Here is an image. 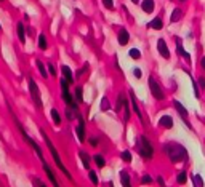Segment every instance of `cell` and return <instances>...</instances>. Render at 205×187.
<instances>
[{
    "label": "cell",
    "mask_w": 205,
    "mask_h": 187,
    "mask_svg": "<svg viewBox=\"0 0 205 187\" xmlns=\"http://www.w3.org/2000/svg\"><path fill=\"white\" fill-rule=\"evenodd\" d=\"M165 152H167L168 158L172 160L173 163L183 162V160L187 158V150L183 147L181 144H178V142H168L165 145Z\"/></svg>",
    "instance_id": "1"
},
{
    "label": "cell",
    "mask_w": 205,
    "mask_h": 187,
    "mask_svg": "<svg viewBox=\"0 0 205 187\" xmlns=\"http://www.w3.org/2000/svg\"><path fill=\"white\" fill-rule=\"evenodd\" d=\"M42 136H44V139H45V142H47V145H48V149H50V152H51V155H53V160H54V163H56L58 165V168L64 173V175L67 176V179H71L72 181V176H71V173L69 171H67V168L64 166V163L61 162V157H59V154H58V150L56 149H54V145H53V142L48 139V136L45 135V131L42 130Z\"/></svg>",
    "instance_id": "2"
},
{
    "label": "cell",
    "mask_w": 205,
    "mask_h": 187,
    "mask_svg": "<svg viewBox=\"0 0 205 187\" xmlns=\"http://www.w3.org/2000/svg\"><path fill=\"white\" fill-rule=\"evenodd\" d=\"M138 152L141 154L143 158H147V160H151L152 155H154V149H152L151 142H149V139L146 136H141L138 139Z\"/></svg>",
    "instance_id": "3"
},
{
    "label": "cell",
    "mask_w": 205,
    "mask_h": 187,
    "mask_svg": "<svg viewBox=\"0 0 205 187\" xmlns=\"http://www.w3.org/2000/svg\"><path fill=\"white\" fill-rule=\"evenodd\" d=\"M149 88H151V93H152V96L159 101H162L163 98H165V95H163V91L160 88V85L154 80V77H149Z\"/></svg>",
    "instance_id": "4"
},
{
    "label": "cell",
    "mask_w": 205,
    "mask_h": 187,
    "mask_svg": "<svg viewBox=\"0 0 205 187\" xmlns=\"http://www.w3.org/2000/svg\"><path fill=\"white\" fill-rule=\"evenodd\" d=\"M29 90H31V96H32V99H34V102H35V106L38 109H42L44 107V104H42V99H40V93H38V86L35 85V82L31 78L29 80Z\"/></svg>",
    "instance_id": "5"
},
{
    "label": "cell",
    "mask_w": 205,
    "mask_h": 187,
    "mask_svg": "<svg viewBox=\"0 0 205 187\" xmlns=\"http://www.w3.org/2000/svg\"><path fill=\"white\" fill-rule=\"evenodd\" d=\"M157 50H159L160 55H162V58H165V59L170 58L168 47H167V43H165V40H163V38H159V42H157Z\"/></svg>",
    "instance_id": "6"
},
{
    "label": "cell",
    "mask_w": 205,
    "mask_h": 187,
    "mask_svg": "<svg viewBox=\"0 0 205 187\" xmlns=\"http://www.w3.org/2000/svg\"><path fill=\"white\" fill-rule=\"evenodd\" d=\"M75 133H77V138L80 142L85 141V125H84V118L79 117V126L75 128Z\"/></svg>",
    "instance_id": "7"
},
{
    "label": "cell",
    "mask_w": 205,
    "mask_h": 187,
    "mask_svg": "<svg viewBox=\"0 0 205 187\" xmlns=\"http://www.w3.org/2000/svg\"><path fill=\"white\" fill-rule=\"evenodd\" d=\"M159 125L163 126V128H173V118L170 115H163L159 120Z\"/></svg>",
    "instance_id": "8"
},
{
    "label": "cell",
    "mask_w": 205,
    "mask_h": 187,
    "mask_svg": "<svg viewBox=\"0 0 205 187\" xmlns=\"http://www.w3.org/2000/svg\"><path fill=\"white\" fill-rule=\"evenodd\" d=\"M128 40H130L128 31H127V29H120V31H119V43H120V45H127Z\"/></svg>",
    "instance_id": "9"
},
{
    "label": "cell",
    "mask_w": 205,
    "mask_h": 187,
    "mask_svg": "<svg viewBox=\"0 0 205 187\" xmlns=\"http://www.w3.org/2000/svg\"><path fill=\"white\" fill-rule=\"evenodd\" d=\"M44 170H45V173H47V176H48V179L51 181V184L54 185V187H59V184H58V181H56V178H54V175H53V171L50 170V166L44 162Z\"/></svg>",
    "instance_id": "10"
},
{
    "label": "cell",
    "mask_w": 205,
    "mask_h": 187,
    "mask_svg": "<svg viewBox=\"0 0 205 187\" xmlns=\"http://www.w3.org/2000/svg\"><path fill=\"white\" fill-rule=\"evenodd\" d=\"M176 50H178V55H180L181 58H184L186 61H189V59H191L189 53H186V50L181 47V40H180V38H176Z\"/></svg>",
    "instance_id": "11"
},
{
    "label": "cell",
    "mask_w": 205,
    "mask_h": 187,
    "mask_svg": "<svg viewBox=\"0 0 205 187\" xmlns=\"http://www.w3.org/2000/svg\"><path fill=\"white\" fill-rule=\"evenodd\" d=\"M173 104H175V109L178 111V114L181 115V118H183L184 122H186V118H187V111L183 107V104H181L180 101H173Z\"/></svg>",
    "instance_id": "12"
},
{
    "label": "cell",
    "mask_w": 205,
    "mask_h": 187,
    "mask_svg": "<svg viewBox=\"0 0 205 187\" xmlns=\"http://www.w3.org/2000/svg\"><path fill=\"white\" fill-rule=\"evenodd\" d=\"M130 99H131V107H133V111L136 112V115L140 117V120L143 122V114H141V111H140V107H138V102H136V99H135V95L130 91Z\"/></svg>",
    "instance_id": "13"
},
{
    "label": "cell",
    "mask_w": 205,
    "mask_h": 187,
    "mask_svg": "<svg viewBox=\"0 0 205 187\" xmlns=\"http://www.w3.org/2000/svg\"><path fill=\"white\" fill-rule=\"evenodd\" d=\"M141 8L146 13H152L154 11V0H144V2H141Z\"/></svg>",
    "instance_id": "14"
},
{
    "label": "cell",
    "mask_w": 205,
    "mask_h": 187,
    "mask_svg": "<svg viewBox=\"0 0 205 187\" xmlns=\"http://www.w3.org/2000/svg\"><path fill=\"white\" fill-rule=\"evenodd\" d=\"M63 77L67 80L69 83H72L74 82V75H72V71L67 67V66H63Z\"/></svg>",
    "instance_id": "15"
},
{
    "label": "cell",
    "mask_w": 205,
    "mask_h": 187,
    "mask_svg": "<svg viewBox=\"0 0 205 187\" xmlns=\"http://www.w3.org/2000/svg\"><path fill=\"white\" fill-rule=\"evenodd\" d=\"M120 181H122V185H124V187H131L130 176H128L127 171H120Z\"/></svg>",
    "instance_id": "16"
},
{
    "label": "cell",
    "mask_w": 205,
    "mask_h": 187,
    "mask_svg": "<svg viewBox=\"0 0 205 187\" xmlns=\"http://www.w3.org/2000/svg\"><path fill=\"white\" fill-rule=\"evenodd\" d=\"M149 27H152V29H156V31H160V29L163 27V22H162L160 18H154L151 22H149Z\"/></svg>",
    "instance_id": "17"
},
{
    "label": "cell",
    "mask_w": 205,
    "mask_h": 187,
    "mask_svg": "<svg viewBox=\"0 0 205 187\" xmlns=\"http://www.w3.org/2000/svg\"><path fill=\"white\" fill-rule=\"evenodd\" d=\"M181 16H183V11H181L180 8H175L173 13H172L170 21H172V22H176V21H180V19H181Z\"/></svg>",
    "instance_id": "18"
},
{
    "label": "cell",
    "mask_w": 205,
    "mask_h": 187,
    "mask_svg": "<svg viewBox=\"0 0 205 187\" xmlns=\"http://www.w3.org/2000/svg\"><path fill=\"white\" fill-rule=\"evenodd\" d=\"M50 115H51L53 122L56 123V125H59V123H61V117H59V112H58L56 109H51V111H50Z\"/></svg>",
    "instance_id": "19"
},
{
    "label": "cell",
    "mask_w": 205,
    "mask_h": 187,
    "mask_svg": "<svg viewBox=\"0 0 205 187\" xmlns=\"http://www.w3.org/2000/svg\"><path fill=\"white\" fill-rule=\"evenodd\" d=\"M79 155H80V158H82V162H84V166H85V168H90V157H88L85 152H80Z\"/></svg>",
    "instance_id": "20"
},
{
    "label": "cell",
    "mask_w": 205,
    "mask_h": 187,
    "mask_svg": "<svg viewBox=\"0 0 205 187\" xmlns=\"http://www.w3.org/2000/svg\"><path fill=\"white\" fill-rule=\"evenodd\" d=\"M18 35H19L21 42H26V37H24V24H23V22L18 24Z\"/></svg>",
    "instance_id": "21"
},
{
    "label": "cell",
    "mask_w": 205,
    "mask_h": 187,
    "mask_svg": "<svg viewBox=\"0 0 205 187\" xmlns=\"http://www.w3.org/2000/svg\"><path fill=\"white\" fill-rule=\"evenodd\" d=\"M176 181H178V184H186V181H187V175H186V171H181L180 175H178V178H176Z\"/></svg>",
    "instance_id": "22"
},
{
    "label": "cell",
    "mask_w": 205,
    "mask_h": 187,
    "mask_svg": "<svg viewBox=\"0 0 205 187\" xmlns=\"http://www.w3.org/2000/svg\"><path fill=\"white\" fill-rule=\"evenodd\" d=\"M38 47H40V50H47V40H45L44 34L38 35Z\"/></svg>",
    "instance_id": "23"
},
{
    "label": "cell",
    "mask_w": 205,
    "mask_h": 187,
    "mask_svg": "<svg viewBox=\"0 0 205 187\" xmlns=\"http://www.w3.org/2000/svg\"><path fill=\"white\" fill-rule=\"evenodd\" d=\"M95 162H96V165L100 166V168H103L104 165H106V162H104V158H103V155H95Z\"/></svg>",
    "instance_id": "24"
},
{
    "label": "cell",
    "mask_w": 205,
    "mask_h": 187,
    "mask_svg": "<svg viewBox=\"0 0 205 187\" xmlns=\"http://www.w3.org/2000/svg\"><path fill=\"white\" fill-rule=\"evenodd\" d=\"M140 56H141L140 50H136V48H131V50H130V58H133V59H140Z\"/></svg>",
    "instance_id": "25"
},
{
    "label": "cell",
    "mask_w": 205,
    "mask_h": 187,
    "mask_svg": "<svg viewBox=\"0 0 205 187\" xmlns=\"http://www.w3.org/2000/svg\"><path fill=\"white\" fill-rule=\"evenodd\" d=\"M35 66H37V69H38V72H40V74H42V77L45 78V77H47V72H45V67H44V64H42V62H40V61H37V62H35Z\"/></svg>",
    "instance_id": "26"
},
{
    "label": "cell",
    "mask_w": 205,
    "mask_h": 187,
    "mask_svg": "<svg viewBox=\"0 0 205 187\" xmlns=\"http://www.w3.org/2000/svg\"><path fill=\"white\" fill-rule=\"evenodd\" d=\"M88 176H90V181H91L95 185H98V176H96V173H95V171H90Z\"/></svg>",
    "instance_id": "27"
},
{
    "label": "cell",
    "mask_w": 205,
    "mask_h": 187,
    "mask_svg": "<svg viewBox=\"0 0 205 187\" xmlns=\"http://www.w3.org/2000/svg\"><path fill=\"white\" fill-rule=\"evenodd\" d=\"M122 160H124V162H131V154L128 150H124L122 152Z\"/></svg>",
    "instance_id": "28"
},
{
    "label": "cell",
    "mask_w": 205,
    "mask_h": 187,
    "mask_svg": "<svg viewBox=\"0 0 205 187\" xmlns=\"http://www.w3.org/2000/svg\"><path fill=\"white\" fill-rule=\"evenodd\" d=\"M194 182H196V187H203V182H202V176L196 175V176H194Z\"/></svg>",
    "instance_id": "29"
},
{
    "label": "cell",
    "mask_w": 205,
    "mask_h": 187,
    "mask_svg": "<svg viewBox=\"0 0 205 187\" xmlns=\"http://www.w3.org/2000/svg\"><path fill=\"white\" fill-rule=\"evenodd\" d=\"M75 99H77V102H82V99H84V96H82V88L75 90Z\"/></svg>",
    "instance_id": "30"
},
{
    "label": "cell",
    "mask_w": 205,
    "mask_h": 187,
    "mask_svg": "<svg viewBox=\"0 0 205 187\" xmlns=\"http://www.w3.org/2000/svg\"><path fill=\"white\" fill-rule=\"evenodd\" d=\"M101 109H103V111H107V109H109V102H107L106 98L101 99Z\"/></svg>",
    "instance_id": "31"
},
{
    "label": "cell",
    "mask_w": 205,
    "mask_h": 187,
    "mask_svg": "<svg viewBox=\"0 0 205 187\" xmlns=\"http://www.w3.org/2000/svg\"><path fill=\"white\" fill-rule=\"evenodd\" d=\"M103 3H104V7H106V8H109V10H112V8H114L112 0H103Z\"/></svg>",
    "instance_id": "32"
},
{
    "label": "cell",
    "mask_w": 205,
    "mask_h": 187,
    "mask_svg": "<svg viewBox=\"0 0 205 187\" xmlns=\"http://www.w3.org/2000/svg\"><path fill=\"white\" fill-rule=\"evenodd\" d=\"M151 182H152V179H151V176H149V175L143 176V184H151Z\"/></svg>",
    "instance_id": "33"
},
{
    "label": "cell",
    "mask_w": 205,
    "mask_h": 187,
    "mask_svg": "<svg viewBox=\"0 0 205 187\" xmlns=\"http://www.w3.org/2000/svg\"><path fill=\"white\" fill-rule=\"evenodd\" d=\"M48 72H50L51 75H56V69H54L53 64H48Z\"/></svg>",
    "instance_id": "34"
},
{
    "label": "cell",
    "mask_w": 205,
    "mask_h": 187,
    "mask_svg": "<svg viewBox=\"0 0 205 187\" xmlns=\"http://www.w3.org/2000/svg\"><path fill=\"white\" fill-rule=\"evenodd\" d=\"M133 74H135V77H136V78H140V77H141V69H135V71H133Z\"/></svg>",
    "instance_id": "35"
},
{
    "label": "cell",
    "mask_w": 205,
    "mask_h": 187,
    "mask_svg": "<svg viewBox=\"0 0 205 187\" xmlns=\"http://www.w3.org/2000/svg\"><path fill=\"white\" fill-rule=\"evenodd\" d=\"M199 83H200L202 88H205V78L203 77H199Z\"/></svg>",
    "instance_id": "36"
},
{
    "label": "cell",
    "mask_w": 205,
    "mask_h": 187,
    "mask_svg": "<svg viewBox=\"0 0 205 187\" xmlns=\"http://www.w3.org/2000/svg\"><path fill=\"white\" fill-rule=\"evenodd\" d=\"M157 182H159L162 187H165V182H163V178H162V176H159V178H157Z\"/></svg>",
    "instance_id": "37"
},
{
    "label": "cell",
    "mask_w": 205,
    "mask_h": 187,
    "mask_svg": "<svg viewBox=\"0 0 205 187\" xmlns=\"http://www.w3.org/2000/svg\"><path fill=\"white\" fill-rule=\"evenodd\" d=\"M200 66H202V69L205 71V56L202 58V61H200Z\"/></svg>",
    "instance_id": "38"
},
{
    "label": "cell",
    "mask_w": 205,
    "mask_h": 187,
    "mask_svg": "<svg viewBox=\"0 0 205 187\" xmlns=\"http://www.w3.org/2000/svg\"><path fill=\"white\" fill-rule=\"evenodd\" d=\"M91 145H98V139L93 138V139H91Z\"/></svg>",
    "instance_id": "39"
},
{
    "label": "cell",
    "mask_w": 205,
    "mask_h": 187,
    "mask_svg": "<svg viewBox=\"0 0 205 187\" xmlns=\"http://www.w3.org/2000/svg\"><path fill=\"white\" fill-rule=\"evenodd\" d=\"M131 2H133V3H138V2H140V0H131Z\"/></svg>",
    "instance_id": "40"
},
{
    "label": "cell",
    "mask_w": 205,
    "mask_h": 187,
    "mask_svg": "<svg viewBox=\"0 0 205 187\" xmlns=\"http://www.w3.org/2000/svg\"><path fill=\"white\" fill-rule=\"evenodd\" d=\"M180 2H186V0H180Z\"/></svg>",
    "instance_id": "41"
},
{
    "label": "cell",
    "mask_w": 205,
    "mask_h": 187,
    "mask_svg": "<svg viewBox=\"0 0 205 187\" xmlns=\"http://www.w3.org/2000/svg\"><path fill=\"white\" fill-rule=\"evenodd\" d=\"M40 187H45V185H40Z\"/></svg>",
    "instance_id": "42"
}]
</instances>
